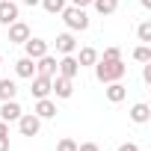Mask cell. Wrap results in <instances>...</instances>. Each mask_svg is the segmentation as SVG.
<instances>
[{"instance_id": "2e32d148", "label": "cell", "mask_w": 151, "mask_h": 151, "mask_svg": "<svg viewBox=\"0 0 151 151\" xmlns=\"http://www.w3.org/2000/svg\"><path fill=\"white\" fill-rule=\"evenodd\" d=\"M148 119H151V107H148V104H133V107H130V122L145 124Z\"/></svg>"}, {"instance_id": "1f68e13d", "label": "cell", "mask_w": 151, "mask_h": 151, "mask_svg": "<svg viewBox=\"0 0 151 151\" xmlns=\"http://www.w3.org/2000/svg\"><path fill=\"white\" fill-rule=\"evenodd\" d=\"M139 3H142V9H151V0H139Z\"/></svg>"}, {"instance_id": "484cf974", "label": "cell", "mask_w": 151, "mask_h": 151, "mask_svg": "<svg viewBox=\"0 0 151 151\" xmlns=\"http://www.w3.org/2000/svg\"><path fill=\"white\" fill-rule=\"evenodd\" d=\"M77 151H101L95 142H83V145H77Z\"/></svg>"}, {"instance_id": "f546056e", "label": "cell", "mask_w": 151, "mask_h": 151, "mask_svg": "<svg viewBox=\"0 0 151 151\" xmlns=\"http://www.w3.org/2000/svg\"><path fill=\"white\" fill-rule=\"evenodd\" d=\"M12 145H9V136H0V151H9Z\"/></svg>"}, {"instance_id": "6da1fadb", "label": "cell", "mask_w": 151, "mask_h": 151, "mask_svg": "<svg viewBox=\"0 0 151 151\" xmlns=\"http://www.w3.org/2000/svg\"><path fill=\"white\" fill-rule=\"evenodd\" d=\"M127 74V65L122 59H98L95 62V77L101 83H113V80H122Z\"/></svg>"}, {"instance_id": "d4e9b609", "label": "cell", "mask_w": 151, "mask_h": 151, "mask_svg": "<svg viewBox=\"0 0 151 151\" xmlns=\"http://www.w3.org/2000/svg\"><path fill=\"white\" fill-rule=\"evenodd\" d=\"M116 151H139V145H136V142H124V145H119Z\"/></svg>"}, {"instance_id": "8fae6325", "label": "cell", "mask_w": 151, "mask_h": 151, "mask_svg": "<svg viewBox=\"0 0 151 151\" xmlns=\"http://www.w3.org/2000/svg\"><path fill=\"white\" fill-rule=\"evenodd\" d=\"M30 80H33V89H30V92H33V98H36V101H39V98H47V95H50V77L33 74Z\"/></svg>"}, {"instance_id": "9c48e42d", "label": "cell", "mask_w": 151, "mask_h": 151, "mask_svg": "<svg viewBox=\"0 0 151 151\" xmlns=\"http://www.w3.org/2000/svg\"><path fill=\"white\" fill-rule=\"evenodd\" d=\"M21 104L12 98V101H3V104H0V119H3V122H18L21 119Z\"/></svg>"}, {"instance_id": "277c9868", "label": "cell", "mask_w": 151, "mask_h": 151, "mask_svg": "<svg viewBox=\"0 0 151 151\" xmlns=\"http://www.w3.org/2000/svg\"><path fill=\"white\" fill-rule=\"evenodd\" d=\"M50 92H56V98H71L74 95V80L62 77V74H53L50 77Z\"/></svg>"}, {"instance_id": "7c38bea8", "label": "cell", "mask_w": 151, "mask_h": 151, "mask_svg": "<svg viewBox=\"0 0 151 151\" xmlns=\"http://www.w3.org/2000/svg\"><path fill=\"white\" fill-rule=\"evenodd\" d=\"M27 39H30V27H27L24 21H12V24H9V42L24 45Z\"/></svg>"}, {"instance_id": "8992f818", "label": "cell", "mask_w": 151, "mask_h": 151, "mask_svg": "<svg viewBox=\"0 0 151 151\" xmlns=\"http://www.w3.org/2000/svg\"><path fill=\"white\" fill-rule=\"evenodd\" d=\"M104 95H107V101H110V104H122V101L127 98V86H124L122 80H113V83H107Z\"/></svg>"}, {"instance_id": "7a4b0ae2", "label": "cell", "mask_w": 151, "mask_h": 151, "mask_svg": "<svg viewBox=\"0 0 151 151\" xmlns=\"http://www.w3.org/2000/svg\"><path fill=\"white\" fill-rule=\"evenodd\" d=\"M59 15H62V21H65V27H68L71 33L89 30V15H86V9H80V6H65Z\"/></svg>"}, {"instance_id": "4fadbf2b", "label": "cell", "mask_w": 151, "mask_h": 151, "mask_svg": "<svg viewBox=\"0 0 151 151\" xmlns=\"http://www.w3.org/2000/svg\"><path fill=\"white\" fill-rule=\"evenodd\" d=\"M56 50H59L62 56H65V53H74V50H77V39H74V33H71V30L56 36Z\"/></svg>"}, {"instance_id": "cb8c5ba5", "label": "cell", "mask_w": 151, "mask_h": 151, "mask_svg": "<svg viewBox=\"0 0 151 151\" xmlns=\"http://www.w3.org/2000/svg\"><path fill=\"white\" fill-rule=\"evenodd\" d=\"M101 59H122V50H119V47H107Z\"/></svg>"}, {"instance_id": "ac0fdd59", "label": "cell", "mask_w": 151, "mask_h": 151, "mask_svg": "<svg viewBox=\"0 0 151 151\" xmlns=\"http://www.w3.org/2000/svg\"><path fill=\"white\" fill-rule=\"evenodd\" d=\"M77 59V65L83 68V65H95L98 62V50L95 47H80V56H74Z\"/></svg>"}, {"instance_id": "d6986e66", "label": "cell", "mask_w": 151, "mask_h": 151, "mask_svg": "<svg viewBox=\"0 0 151 151\" xmlns=\"http://www.w3.org/2000/svg\"><path fill=\"white\" fill-rule=\"evenodd\" d=\"M92 6H95L98 15H113L119 9V0H92Z\"/></svg>"}, {"instance_id": "30bf717a", "label": "cell", "mask_w": 151, "mask_h": 151, "mask_svg": "<svg viewBox=\"0 0 151 151\" xmlns=\"http://www.w3.org/2000/svg\"><path fill=\"white\" fill-rule=\"evenodd\" d=\"M36 74H42V77H53V74H56V56H50V53L39 56L36 59Z\"/></svg>"}, {"instance_id": "603a6c76", "label": "cell", "mask_w": 151, "mask_h": 151, "mask_svg": "<svg viewBox=\"0 0 151 151\" xmlns=\"http://www.w3.org/2000/svg\"><path fill=\"white\" fill-rule=\"evenodd\" d=\"M56 151H77V142H74V139H59Z\"/></svg>"}, {"instance_id": "9a60e30c", "label": "cell", "mask_w": 151, "mask_h": 151, "mask_svg": "<svg viewBox=\"0 0 151 151\" xmlns=\"http://www.w3.org/2000/svg\"><path fill=\"white\" fill-rule=\"evenodd\" d=\"M15 74H18V77H24V80H30L33 74H36V59H30V56H21V59L15 62Z\"/></svg>"}, {"instance_id": "3957f363", "label": "cell", "mask_w": 151, "mask_h": 151, "mask_svg": "<svg viewBox=\"0 0 151 151\" xmlns=\"http://www.w3.org/2000/svg\"><path fill=\"white\" fill-rule=\"evenodd\" d=\"M18 130H21V136H36V133L42 130V119H39L36 113H21Z\"/></svg>"}, {"instance_id": "83f0119b", "label": "cell", "mask_w": 151, "mask_h": 151, "mask_svg": "<svg viewBox=\"0 0 151 151\" xmlns=\"http://www.w3.org/2000/svg\"><path fill=\"white\" fill-rule=\"evenodd\" d=\"M71 6H80V9H86V6H92V0H71Z\"/></svg>"}, {"instance_id": "52a82bcc", "label": "cell", "mask_w": 151, "mask_h": 151, "mask_svg": "<svg viewBox=\"0 0 151 151\" xmlns=\"http://www.w3.org/2000/svg\"><path fill=\"white\" fill-rule=\"evenodd\" d=\"M12 21H18V3L15 0H0V24L9 27Z\"/></svg>"}, {"instance_id": "f1b7e54d", "label": "cell", "mask_w": 151, "mask_h": 151, "mask_svg": "<svg viewBox=\"0 0 151 151\" xmlns=\"http://www.w3.org/2000/svg\"><path fill=\"white\" fill-rule=\"evenodd\" d=\"M0 136H9V122L0 119Z\"/></svg>"}, {"instance_id": "5bb4252c", "label": "cell", "mask_w": 151, "mask_h": 151, "mask_svg": "<svg viewBox=\"0 0 151 151\" xmlns=\"http://www.w3.org/2000/svg\"><path fill=\"white\" fill-rule=\"evenodd\" d=\"M33 113H36L39 119H53V116H56V104H53L50 98H39L36 107H33Z\"/></svg>"}, {"instance_id": "e0dca14e", "label": "cell", "mask_w": 151, "mask_h": 151, "mask_svg": "<svg viewBox=\"0 0 151 151\" xmlns=\"http://www.w3.org/2000/svg\"><path fill=\"white\" fill-rule=\"evenodd\" d=\"M15 95H18V83L9 80V77H3V80H0V101H12Z\"/></svg>"}, {"instance_id": "4dcf8cb0", "label": "cell", "mask_w": 151, "mask_h": 151, "mask_svg": "<svg viewBox=\"0 0 151 151\" xmlns=\"http://www.w3.org/2000/svg\"><path fill=\"white\" fill-rule=\"evenodd\" d=\"M24 3H27V6H39V3H42V0H24Z\"/></svg>"}, {"instance_id": "7402d4cb", "label": "cell", "mask_w": 151, "mask_h": 151, "mask_svg": "<svg viewBox=\"0 0 151 151\" xmlns=\"http://www.w3.org/2000/svg\"><path fill=\"white\" fill-rule=\"evenodd\" d=\"M133 59H136V62H142V65H145V62H151V47H148V45H139V47L133 50Z\"/></svg>"}, {"instance_id": "d6a6232c", "label": "cell", "mask_w": 151, "mask_h": 151, "mask_svg": "<svg viewBox=\"0 0 151 151\" xmlns=\"http://www.w3.org/2000/svg\"><path fill=\"white\" fill-rule=\"evenodd\" d=\"M0 62H3V53H0Z\"/></svg>"}, {"instance_id": "4316f807", "label": "cell", "mask_w": 151, "mask_h": 151, "mask_svg": "<svg viewBox=\"0 0 151 151\" xmlns=\"http://www.w3.org/2000/svg\"><path fill=\"white\" fill-rule=\"evenodd\" d=\"M142 80L151 83V62H145V68H142Z\"/></svg>"}, {"instance_id": "5b68a950", "label": "cell", "mask_w": 151, "mask_h": 151, "mask_svg": "<svg viewBox=\"0 0 151 151\" xmlns=\"http://www.w3.org/2000/svg\"><path fill=\"white\" fill-rule=\"evenodd\" d=\"M56 74H62V77H77L80 74V65H77V59H74V53H65L59 62H56Z\"/></svg>"}, {"instance_id": "44dd1931", "label": "cell", "mask_w": 151, "mask_h": 151, "mask_svg": "<svg viewBox=\"0 0 151 151\" xmlns=\"http://www.w3.org/2000/svg\"><path fill=\"white\" fill-rule=\"evenodd\" d=\"M136 36H139L142 45H148V42H151V21H142V24L136 27Z\"/></svg>"}, {"instance_id": "ba28073f", "label": "cell", "mask_w": 151, "mask_h": 151, "mask_svg": "<svg viewBox=\"0 0 151 151\" xmlns=\"http://www.w3.org/2000/svg\"><path fill=\"white\" fill-rule=\"evenodd\" d=\"M24 50H27L24 56L39 59V56H45V53H47V42H45V39H33V36H30V39L24 42Z\"/></svg>"}, {"instance_id": "ffe728a7", "label": "cell", "mask_w": 151, "mask_h": 151, "mask_svg": "<svg viewBox=\"0 0 151 151\" xmlns=\"http://www.w3.org/2000/svg\"><path fill=\"white\" fill-rule=\"evenodd\" d=\"M42 6H45V12H50V15H59V12L65 9V0H42Z\"/></svg>"}]
</instances>
